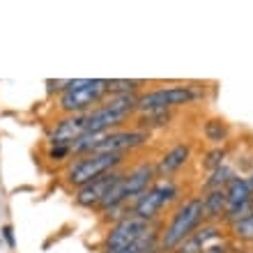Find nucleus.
Here are the masks:
<instances>
[{
  "label": "nucleus",
  "instance_id": "obj_11",
  "mask_svg": "<svg viewBox=\"0 0 253 253\" xmlns=\"http://www.w3.org/2000/svg\"><path fill=\"white\" fill-rule=\"evenodd\" d=\"M189 159H191V145H189V143H177V145H173L154 164L157 177H159V180H170L180 168L187 166Z\"/></svg>",
  "mask_w": 253,
  "mask_h": 253
},
{
  "label": "nucleus",
  "instance_id": "obj_17",
  "mask_svg": "<svg viewBox=\"0 0 253 253\" xmlns=\"http://www.w3.org/2000/svg\"><path fill=\"white\" fill-rule=\"evenodd\" d=\"M143 87H145V81H126V79L108 81V94H140Z\"/></svg>",
  "mask_w": 253,
  "mask_h": 253
},
{
  "label": "nucleus",
  "instance_id": "obj_12",
  "mask_svg": "<svg viewBox=\"0 0 253 253\" xmlns=\"http://www.w3.org/2000/svg\"><path fill=\"white\" fill-rule=\"evenodd\" d=\"M221 235H223V228H221L219 223H203V226L196 228L175 251L177 253H205V249L210 247L214 240H219Z\"/></svg>",
  "mask_w": 253,
  "mask_h": 253
},
{
  "label": "nucleus",
  "instance_id": "obj_18",
  "mask_svg": "<svg viewBox=\"0 0 253 253\" xmlns=\"http://www.w3.org/2000/svg\"><path fill=\"white\" fill-rule=\"evenodd\" d=\"M230 233H233L235 240L253 244V214H249V216H244V219L230 223Z\"/></svg>",
  "mask_w": 253,
  "mask_h": 253
},
{
  "label": "nucleus",
  "instance_id": "obj_2",
  "mask_svg": "<svg viewBox=\"0 0 253 253\" xmlns=\"http://www.w3.org/2000/svg\"><path fill=\"white\" fill-rule=\"evenodd\" d=\"M205 223L203 219V198L200 196H189L187 200H182L177 210L173 212L168 226L159 233V249L161 253L175 251L189 235Z\"/></svg>",
  "mask_w": 253,
  "mask_h": 253
},
{
  "label": "nucleus",
  "instance_id": "obj_1",
  "mask_svg": "<svg viewBox=\"0 0 253 253\" xmlns=\"http://www.w3.org/2000/svg\"><path fill=\"white\" fill-rule=\"evenodd\" d=\"M58 97V111L62 115H85L97 108L108 97L106 79H74L62 81L55 87Z\"/></svg>",
  "mask_w": 253,
  "mask_h": 253
},
{
  "label": "nucleus",
  "instance_id": "obj_16",
  "mask_svg": "<svg viewBox=\"0 0 253 253\" xmlns=\"http://www.w3.org/2000/svg\"><path fill=\"white\" fill-rule=\"evenodd\" d=\"M159 228L157 230H152V233L143 235L138 242H133L131 247L126 249H120V251H113V253H150L152 249H159Z\"/></svg>",
  "mask_w": 253,
  "mask_h": 253
},
{
  "label": "nucleus",
  "instance_id": "obj_5",
  "mask_svg": "<svg viewBox=\"0 0 253 253\" xmlns=\"http://www.w3.org/2000/svg\"><path fill=\"white\" fill-rule=\"evenodd\" d=\"M200 97V90L193 85H170V87H154L138 94L136 113H152V111H173L180 106H189Z\"/></svg>",
  "mask_w": 253,
  "mask_h": 253
},
{
  "label": "nucleus",
  "instance_id": "obj_14",
  "mask_svg": "<svg viewBox=\"0 0 253 253\" xmlns=\"http://www.w3.org/2000/svg\"><path fill=\"white\" fill-rule=\"evenodd\" d=\"M203 136H205L210 143L214 145H221V143H226L228 136H230V126L228 122L219 120V118H212V120H207L203 125Z\"/></svg>",
  "mask_w": 253,
  "mask_h": 253
},
{
  "label": "nucleus",
  "instance_id": "obj_24",
  "mask_svg": "<svg viewBox=\"0 0 253 253\" xmlns=\"http://www.w3.org/2000/svg\"><path fill=\"white\" fill-rule=\"evenodd\" d=\"M240 253H253V251H240Z\"/></svg>",
  "mask_w": 253,
  "mask_h": 253
},
{
  "label": "nucleus",
  "instance_id": "obj_7",
  "mask_svg": "<svg viewBox=\"0 0 253 253\" xmlns=\"http://www.w3.org/2000/svg\"><path fill=\"white\" fill-rule=\"evenodd\" d=\"M152 230H157V223H150V221H143L138 216L129 214L125 219L111 223L106 237H104V253H113L131 247L133 242H138L143 235L152 233Z\"/></svg>",
  "mask_w": 253,
  "mask_h": 253
},
{
  "label": "nucleus",
  "instance_id": "obj_13",
  "mask_svg": "<svg viewBox=\"0 0 253 253\" xmlns=\"http://www.w3.org/2000/svg\"><path fill=\"white\" fill-rule=\"evenodd\" d=\"M200 198H203V219H205V223L223 221V216H226V191L223 189L205 191Z\"/></svg>",
  "mask_w": 253,
  "mask_h": 253
},
{
  "label": "nucleus",
  "instance_id": "obj_15",
  "mask_svg": "<svg viewBox=\"0 0 253 253\" xmlns=\"http://www.w3.org/2000/svg\"><path fill=\"white\" fill-rule=\"evenodd\" d=\"M235 177V170L228 164H223L221 168H216V170H212L210 173V177L205 180V184H203V191H214V189H226V184Z\"/></svg>",
  "mask_w": 253,
  "mask_h": 253
},
{
  "label": "nucleus",
  "instance_id": "obj_22",
  "mask_svg": "<svg viewBox=\"0 0 253 253\" xmlns=\"http://www.w3.org/2000/svg\"><path fill=\"white\" fill-rule=\"evenodd\" d=\"M249 184H251V189H253V170H251V175H249Z\"/></svg>",
  "mask_w": 253,
  "mask_h": 253
},
{
  "label": "nucleus",
  "instance_id": "obj_23",
  "mask_svg": "<svg viewBox=\"0 0 253 253\" xmlns=\"http://www.w3.org/2000/svg\"><path fill=\"white\" fill-rule=\"evenodd\" d=\"M150 253H161V249H152V251H150Z\"/></svg>",
  "mask_w": 253,
  "mask_h": 253
},
{
  "label": "nucleus",
  "instance_id": "obj_20",
  "mask_svg": "<svg viewBox=\"0 0 253 253\" xmlns=\"http://www.w3.org/2000/svg\"><path fill=\"white\" fill-rule=\"evenodd\" d=\"M46 157L51 161H55V164H60V161H65V159L72 157V147H48Z\"/></svg>",
  "mask_w": 253,
  "mask_h": 253
},
{
  "label": "nucleus",
  "instance_id": "obj_9",
  "mask_svg": "<svg viewBox=\"0 0 253 253\" xmlns=\"http://www.w3.org/2000/svg\"><path fill=\"white\" fill-rule=\"evenodd\" d=\"M122 173H125V170H113V173L104 175V177L90 182V184H85V187L76 189V191H74L76 205L87 207V210H99V205L104 203V198H106V193L111 191L115 182L122 177Z\"/></svg>",
  "mask_w": 253,
  "mask_h": 253
},
{
  "label": "nucleus",
  "instance_id": "obj_19",
  "mask_svg": "<svg viewBox=\"0 0 253 253\" xmlns=\"http://www.w3.org/2000/svg\"><path fill=\"white\" fill-rule=\"evenodd\" d=\"M226 164V150L223 147H214V150H210V152L205 154V159H203V168L205 170H216V168H221Z\"/></svg>",
  "mask_w": 253,
  "mask_h": 253
},
{
  "label": "nucleus",
  "instance_id": "obj_8",
  "mask_svg": "<svg viewBox=\"0 0 253 253\" xmlns=\"http://www.w3.org/2000/svg\"><path fill=\"white\" fill-rule=\"evenodd\" d=\"M150 140V131H143L138 126L133 129H115L104 136H97L92 145V152H113V154H126L131 150H138ZM90 152V154H92Z\"/></svg>",
  "mask_w": 253,
  "mask_h": 253
},
{
  "label": "nucleus",
  "instance_id": "obj_6",
  "mask_svg": "<svg viewBox=\"0 0 253 253\" xmlns=\"http://www.w3.org/2000/svg\"><path fill=\"white\" fill-rule=\"evenodd\" d=\"M177 196H180V189H177V182L173 177L170 180H157L140 198H136V203L131 205V214L143 221L157 223L164 207L170 205Z\"/></svg>",
  "mask_w": 253,
  "mask_h": 253
},
{
  "label": "nucleus",
  "instance_id": "obj_3",
  "mask_svg": "<svg viewBox=\"0 0 253 253\" xmlns=\"http://www.w3.org/2000/svg\"><path fill=\"white\" fill-rule=\"evenodd\" d=\"M157 182V170L152 161H140L138 166L122 173V177L113 184V189L106 193L104 203L99 205V212H106L111 207L120 205H133L136 198H140L147 189Z\"/></svg>",
  "mask_w": 253,
  "mask_h": 253
},
{
  "label": "nucleus",
  "instance_id": "obj_4",
  "mask_svg": "<svg viewBox=\"0 0 253 253\" xmlns=\"http://www.w3.org/2000/svg\"><path fill=\"white\" fill-rule=\"evenodd\" d=\"M126 154H113V152H92L83 157H74V161L65 168V182L76 191L85 187L90 182L99 180L104 175L120 170L125 164Z\"/></svg>",
  "mask_w": 253,
  "mask_h": 253
},
{
  "label": "nucleus",
  "instance_id": "obj_25",
  "mask_svg": "<svg viewBox=\"0 0 253 253\" xmlns=\"http://www.w3.org/2000/svg\"><path fill=\"white\" fill-rule=\"evenodd\" d=\"M168 253H177V251H168Z\"/></svg>",
  "mask_w": 253,
  "mask_h": 253
},
{
  "label": "nucleus",
  "instance_id": "obj_10",
  "mask_svg": "<svg viewBox=\"0 0 253 253\" xmlns=\"http://www.w3.org/2000/svg\"><path fill=\"white\" fill-rule=\"evenodd\" d=\"M85 133V115H62L48 131V147H72Z\"/></svg>",
  "mask_w": 253,
  "mask_h": 253
},
{
  "label": "nucleus",
  "instance_id": "obj_21",
  "mask_svg": "<svg viewBox=\"0 0 253 253\" xmlns=\"http://www.w3.org/2000/svg\"><path fill=\"white\" fill-rule=\"evenodd\" d=\"M0 233H2V240L7 242V247H9V249L16 247V240H14V228L12 226H2V228H0Z\"/></svg>",
  "mask_w": 253,
  "mask_h": 253
}]
</instances>
